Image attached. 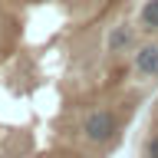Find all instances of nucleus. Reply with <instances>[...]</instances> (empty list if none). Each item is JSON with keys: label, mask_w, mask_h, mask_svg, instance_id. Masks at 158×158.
I'll return each mask as SVG.
<instances>
[{"label": "nucleus", "mask_w": 158, "mask_h": 158, "mask_svg": "<svg viewBox=\"0 0 158 158\" xmlns=\"http://www.w3.org/2000/svg\"><path fill=\"white\" fill-rule=\"evenodd\" d=\"M135 30L128 27V23H115V27H109L106 33V53L109 56H118V53H125V49H135Z\"/></svg>", "instance_id": "nucleus-3"}, {"label": "nucleus", "mask_w": 158, "mask_h": 158, "mask_svg": "<svg viewBox=\"0 0 158 158\" xmlns=\"http://www.w3.org/2000/svg\"><path fill=\"white\" fill-rule=\"evenodd\" d=\"M138 27L145 33H158V0H145L138 10Z\"/></svg>", "instance_id": "nucleus-4"}, {"label": "nucleus", "mask_w": 158, "mask_h": 158, "mask_svg": "<svg viewBox=\"0 0 158 158\" xmlns=\"http://www.w3.org/2000/svg\"><path fill=\"white\" fill-rule=\"evenodd\" d=\"M82 135H86V142H92V145L112 142V138L118 135V115L112 109H92V112H86V118H82Z\"/></svg>", "instance_id": "nucleus-1"}, {"label": "nucleus", "mask_w": 158, "mask_h": 158, "mask_svg": "<svg viewBox=\"0 0 158 158\" xmlns=\"http://www.w3.org/2000/svg\"><path fill=\"white\" fill-rule=\"evenodd\" d=\"M132 69H135L138 79H158V43L155 40L135 46V53H132Z\"/></svg>", "instance_id": "nucleus-2"}, {"label": "nucleus", "mask_w": 158, "mask_h": 158, "mask_svg": "<svg viewBox=\"0 0 158 158\" xmlns=\"http://www.w3.org/2000/svg\"><path fill=\"white\" fill-rule=\"evenodd\" d=\"M145 158H158V135L145 138Z\"/></svg>", "instance_id": "nucleus-5"}]
</instances>
